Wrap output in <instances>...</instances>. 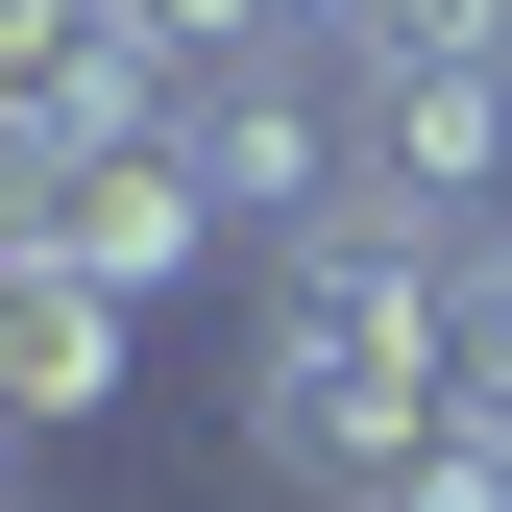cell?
Returning a JSON list of instances; mask_svg holds the SVG:
<instances>
[{
	"instance_id": "7",
	"label": "cell",
	"mask_w": 512,
	"mask_h": 512,
	"mask_svg": "<svg viewBox=\"0 0 512 512\" xmlns=\"http://www.w3.org/2000/svg\"><path fill=\"white\" fill-rule=\"evenodd\" d=\"M415 512H464V488H415Z\"/></svg>"
},
{
	"instance_id": "3",
	"label": "cell",
	"mask_w": 512,
	"mask_h": 512,
	"mask_svg": "<svg viewBox=\"0 0 512 512\" xmlns=\"http://www.w3.org/2000/svg\"><path fill=\"white\" fill-rule=\"evenodd\" d=\"M171 147H196L220 244H317V220H342V171H366V74H342V49H244V74L171 98Z\"/></svg>"
},
{
	"instance_id": "6",
	"label": "cell",
	"mask_w": 512,
	"mask_h": 512,
	"mask_svg": "<svg viewBox=\"0 0 512 512\" xmlns=\"http://www.w3.org/2000/svg\"><path fill=\"white\" fill-rule=\"evenodd\" d=\"M0 464H25V415H0Z\"/></svg>"
},
{
	"instance_id": "5",
	"label": "cell",
	"mask_w": 512,
	"mask_h": 512,
	"mask_svg": "<svg viewBox=\"0 0 512 512\" xmlns=\"http://www.w3.org/2000/svg\"><path fill=\"white\" fill-rule=\"evenodd\" d=\"M512 464V244H439V488Z\"/></svg>"
},
{
	"instance_id": "4",
	"label": "cell",
	"mask_w": 512,
	"mask_h": 512,
	"mask_svg": "<svg viewBox=\"0 0 512 512\" xmlns=\"http://www.w3.org/2000/svg\"><path fill=\"white\" fill-rule=\"evenodd\" d=\"M122 342H147L122 293H74V269H0V415H25V439L122 415Z\"/></svg>"
},
{
	"instance_id": "1",
	"label": "cell",
	"mask_w": 512,
	"mask_h": 512,
	"mask_svg": "<svg viewBox=\"0 0 512 512\" xmlns=\"http://www.w3.org/2000/svg\"><path fill=\"white\" fill-rule=\"evenodd\" d=\"M244 464H269V488H317V512H415V488H439V244H391V220L269 244Z\"/></svg>"
},
{
	"instance_id": "2",
	"label": "cell",
	"mask_w": 512,
	"mask_h": 512,
	"mask_svg": "<svg viewBox=\"0 0 512 512\" xmlns=\"http://www.w3.org/2000/svg\"><path fill=\"white\" fill-rule=\"evenodd\" d=\"M25 147V269H74V293H196L220 269V196H196V147L171 122H0Z\"/></svg>"
}]
</instances>
